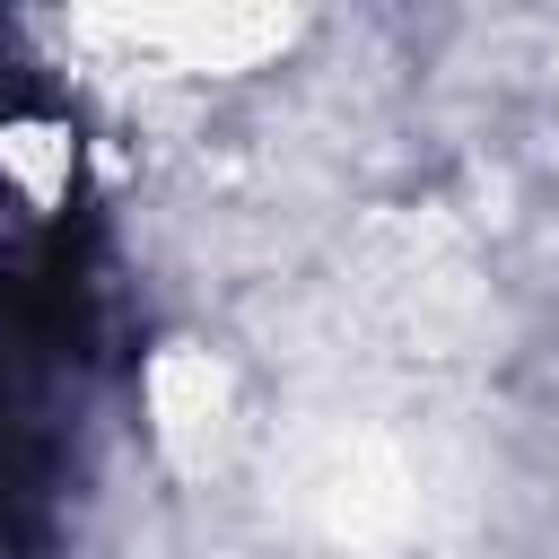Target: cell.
<instances>
[{
    "mask_svg": "<svg viewBox=\"0 0 559 559\" xmlns=\"http://www.w3.org/2000/svg\"><path fill=\"white\" fill-rule=\"evenodd\" d=\"M70 44L96 52V70L131 79H236L297 44V17L271 9H105L70 17Z\"/></svg>",
    "mask_w": 559,
    "mask_h": 559,
    "instance_id": "cell-1",
    "label": "cell"
}]
</instances>
